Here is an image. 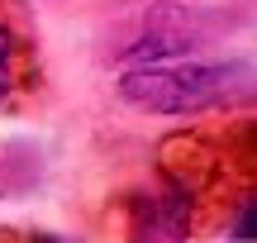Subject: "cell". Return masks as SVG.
Returning a JSON list of instances; mask_svg holds the SVG:
<instances>
[{
  "label": "cell",
  "instance_id": "obj_2",
  "mask_svg": "<svg viewBox=\"0 0 257 243\" xmlns=\"http://www.w3.org/2000/svg\"><path fill=\"white\" fill-rule=\"evenodd\" d=\"M252 62L248 57H214V62H148L119 76V100L148 114H205L224 105H248Z\"/></svg>",
  "mask_w": 257,
  "mask_h": 243
},
{
  "label": "cell",
  "instance_id": "obj_1",
  "mask_svg": "<svg viewBox=\"0 0 257 243\" xmlns=\"http://www.w3.org/2000/svg\"><path fill=\"white\" fill-rule=\"evenodd\" d=\"M157 186L128 210L134 238H200L252 196V124L181 129L157 143Z\"/></svg>",
  "mask_w": 257,
  "mask_h": 243
},
{
  "label": "cell",
  "instance_id": "obj_4",
  "mask_svg": "<svg viewBox=\"0 0 257 243\" xmlns=\"http://www.w3.org/2000/svg\"><path fill=\"white\" fill-rule=\"evenodd\" d=\"M43 81L38 38L19 0H0V110H19Z\"/></svg>",
  "mask_w": 257,
  "mask_h": 243
},
{
  "label": "cell",
  "instance_id": "obj_3",
  "mask_svg": "<svg viewBox=\"0 0 257 243\" xmlns=\"http://www.w3.org/2000/svg\"><path fill=\"white\" fill-rule=\"evenodd\" d=\"M210 19L214 15H195L186 5H153L124 24V34L114 38V57L148 67V62H176V57L205 53L219 38V24H210Z\"/></svg>",
  "mask_w": 257,
  "mask_h": 243
}]
</instances>
